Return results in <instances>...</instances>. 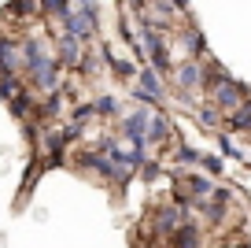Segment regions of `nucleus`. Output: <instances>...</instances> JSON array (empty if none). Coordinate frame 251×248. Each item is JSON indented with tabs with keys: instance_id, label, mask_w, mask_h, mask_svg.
<instances>
[{
	"instance_id": "1",
	"label": "nucleus",
	"mask_w": 251,
	"mask_h": 248,
	"mask_svg": "<svg viewBox=\"0 0 251 248\" xmlns=\"http://www.w3.org/2000/svg\"><path fill=\"white\" fill-rule=\"evenodd\" d=\"M185 222H188V218H185V208H177V204L170 200V204H159V208L148 215V233H155L163 245H170V241L185 230Z\"/></svg>"
},
{
	"instance_id": "2",
	"label": "nucleus",
	"mask_w": 251,
	"mask_h": 248,
	"mask_svg": "<svg viewBox=\"0 0 251 248\" xmlns=\"http://www.w3.org/2000/svg\"><path fill=\"white\" fill-rule=\"evenodd\" d=\"M211 96H214V108H218L222 115H233V111H240V108H244V100L251 96V89L244 86V82H236V78H233V82L218 86Z\"/></svg>"
},
{
	"instance_id": "3",
	"label": "nucleus",
	"mask_w": 251,
	"mask_h": 248,
	"mask_svg": "<svg viewBox=\"0 0 251 248\" xmlns=\"http://www.w3.org/2000/svg\"><path fill=\"white\" fill-rule=\"evenodd\" d=\"M203 63H200V60H181L177 67H174V86H177L181 93H196V89H203Z\"/></svg>"
},
{
	"instance_id": "4",
	"label": "nucleus",
	"mask_w": 251,
	"mask_h": 248,
	"mask_svg": "<svg viewBox=\"0 0 251 248\" xmlns=\"http://www.w3.org/2000/svg\"><path fill=\"white\" fill-rule=\"evenodd\" d=\"M63 26H67V33H71V37H78V41L93 37V33H96V8H93V4H81V8H74L71 19H67Z\"/></svg>"
},
{
	"instance_id": "5",
	"label": "nucleus",
	"mask_w": 251,
	"mask_h": 248,
	"mask_svg": "<svg viewBox=\"0 0 251 248\" xmlns=\"http://www.w3.org/2000/svg\"><path fill=\"white\" fill-rule=\"evenodd\" d=\"M137 78H141V86H137V96H141L144 104H159V100H163L166 86H163V74H159V70L144 67V70H141Z\"/></svg>"
},
{
	"instance_id": "6",
	"label": "nucleus",
	"mask_w": 251,
	"mask_h": 248,
	"mask_svg": "<svg viewBox=\"0 0 251 248\" xmlns=\"http://www.w3.org/2000/svg\"><path fill=\"white\" fill-rule=\"evenodd\" d=\"M177 41L185 45V60H200V63H203V56H207V41H203V33H200L192 23H185V26L177 30Z\"/></svg>"
},
{
	"instance_id": "7",
	"label": "nucleus",
	"mask_w": 251,
	"mask_h": 248,
	"mask_svg": "<svg viewBox=\"0 0 251 248\" xmlns=\"http://www.w3.org/2000/svg\"><path fill=\"white\" fill-rule=\"evenodd\" d=\"M55 60H63V63H85V56H81V41L78 37H71V33H63L59 37V45H55Z\"/></svg>"
},
{
	"instance_id": "8",
	"label": "nucleus",
	"mask_w": 251,
	"mask_h": 248,
	"mask_svg": "<svg viewBox=\"0 0 251 248\" xmlns=\"http://www.w3.org/2000/svg\"><path fill=\"white\" fill-rule=\"evenodd\" d=\"M170 137L177 141V133L170 130V119H166V115H151V126H148V145H159V148H163Z\"/></svg>"
},
{
	"instance_id": "9",
	"label": "nucleus",
	"mask_w": 251,
	"mask_h": 248,
	"mask_svg": "<svg viewBox=\"0 0 251 248\" xmlns=\"http://www.w3.org/2000/svg\"><path fill=\"white\" fill-rule=\"evenodd\" d=\"M200 241H203V226L185 222V230H181L177 237L170 241V248H200Z\"/></svg>"
},
{
	"instance_id": "10",
	"label": "nucleus",
	"mask_w": 251,
	"mask_h": 248,
	"mask_svg": "<svg viewBox=\"0 0 251 248\" xmlns=\"http://www.w3.org/2000/svg\"><path fill=\"white\" fill-rule=\"evenodd\" d=\"M181 163H203V152H196V148L192 145H185V141H177V145H174V167H181Z\"/></svg>"
},
{
	"instance_id": "11",
	"label": "nucleus",
	"mask_w": 251,
	"mask_h": 248,
	"mask_svg": "<svg viewBox=\"0 0 251 248\" xmlns=\"http://www.w3.org/2000/svg\"><path fill=\"white\" fill-rule=\"evenodd\" d=\"M196 123H200V126H207V130H214V126H222V123H226V115H222L218 108H211V104H200Z\"/></svg>"
},
{
	"instance_id": "12",
	"label": "nucleus",
	"mask_w": 251,
	"mask_h": 248,
	"mask_svg": "<svg viewBox=\"0 0 251 248\" xmlns=\"http://www.w3.org/2000/svg\"><path fill=\"white\" fill-rule=\"evenodd\" d=\"M226 126H233V130H251V96L244 100V108H240V111L226 115Z\"/></svg>"
},
{
	"instance_id": "13",
	"label": "nucleus",
	"mask_w": 251,
	"mask_h": 248,
	"mask_svg": "<svg viewBox=\"0 0 251 248\" xmlns=\"http://www.w3.org/2000/svg\"><path fill=\"white\" fill-rule=\"evenodd\" d=\"M200 167H203L207 178H218V174L226 171V167H222V155H203V163H200Z\"/></svg>"
},
{
	"instance_id": "14",
	"label": "nucleus",
	"mask_w": 251,
	"mask_h": 248,
	"mask_svg": "<svg viewBox=\"0 0 251 248\" xmlns=\"http://www.w3.org/2000/svg\"><path fill=\"white\" fill-rule=\"evenodd\" d=\"M96 115H118V100L115 96H100V100H96Z\"/></svg>"
},
{
	"instance_id": "15",
	"label": "nucleus",
	"mask_w": 251,
	"mask_h": 248,
	"mask_svg": "<svg viewBox=\"0 0 251 248\" xmlns=\"http://www.w3.org/2000/svg\"><path fill=\"white\" fill-rule=\"evenodd\" d=\"M218 148H222V155H233V159H240V148H236V141L218 137Z\"/></svg>"
}]
</instances>
